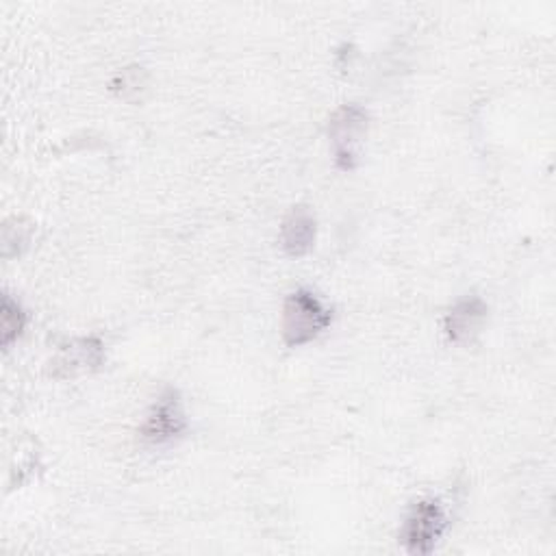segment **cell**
<instances>
[{
	"label": "cell",
	"mask_w": 556,
	"mask_h": 556,
	"mask_svg": "<svg viewBox=\"0 0 556 556\" xmlns=\"http://www.w3.org/2000/svg\"><path fill=\"white\" fill-rule=\"evenodd\" d=\"M332 321L330 308L308 289H295L282 304V341L289 348H300L317 339Z\"/></svg>",
	"instance_id": "1"
},
{
	"label": "cell",
	"mask_w": 556,
	"mask_h": 556,
	"mask_svg": "<svg viewBox=\"0 0 556 556\" xmlns=\"http://www.w3.org/2000/svg\"><path fill=\"white\" fill-rule=\"evenodd\" d=\"M367 132V113L358 104L339 106L328 122V139L337 167L354 169Z\"/></svg>",
	"instance_id": "2"
},
{
	"label": "cell",
	"mask_w": 556,
	"mask_h": 556,
	"mask_svg": "<svg viewBox=\"0 0 556 556\" xmlns=\"http://www.w3.org/2000/svg\"><path fill=\"white\" fill-rule=\"evenodd\" d=\"M447 517L437 500H419L410 506L400 528V541L410 554H430L443 536Z\"/></svg>",
	"instance_id": "3"
},
{
	"label": "cell",
	"mask_w": 556,
	"mask_h": 556,
	"mask_svg": "<svg viewBox=\"0 0 556 556\" xmlns=\"http://www.w3.org/2000/svg\"><path fill=\"white\" fill-rule=\"evenodd\" d=\"M187 430V415L182 402L174 389H167L146 415L141 426V439L152 445H165L178 439Z\"/></svg>",
	"instance_id": "4"
},
{
	"label": "cell",
	"mask_w": 556,
	"mask_h": 556,
	"mask_svg": "<svg viewBox=\"0 0 556 556\" xmlns=\"http://www.w3.org/2000/svg\"><path fill=\"white\" fill-rule=\"evenodd\" d=\"M486 319V302L478 295L460 298L445 315L443 330L452 343H469Z\"/></svg>",
	"instance_id": "5"
},
{
	"label": "cell",
	"mask_w": 556,
	"mask_h": 556,
	"mask_svg": "<svg viewBox=\"0 0 556 556\" xmlns=\"http://www.w3.org/2000/svg\"><path fill=\"white\" fill-rule=\"evenodd\" d=\"M315 217L306 206H293L280 226V245L289 256H304L315 243Z\"/></svg>",
	"instance_id": "6"
},
{
	"label": "cell",
	"mask_w": 556,
	"mask_h": 556,
	"mask_svg": "<svg viewBox=\"0 0 556 556\" xmlns=\"http://www.w3.org/2000/svg\"><path fill=\"white\" fill-rule=\"evenodd\" d=\"M100 361H102V345H100V341H96V339H80L78 343H72V345H67L61 352L56 365L67 367V371L74 374L78 369L96 367V365H100Z\"/></svg>",
	"instance_id": "7"
},
{
	"label": "cell",
	"mask_w": 556,
	"mask_h": 556,
	"mask_svg": "<svg viewBox=\"0 0 556 556\" xmlns=\"http://www.w3.org/2000/svg\"><path fill=\"white\" fill-rule=\"evenodd\" d=\"M0 328H2V348L7 350L26 328V313L17 300H13L9 293L2 295L0 306Z\"/></svg>",
	"instance_id": "8"
},
{
	"label": "cell",
	"mask_w": 556,
	"mask_h": 556,
	"mask_svg": "<svg viewBox=\"0 0 556 556\" xmlns=\"http://www.w3.org/2000/svg\"><path fill=\"white\" fill-rule=\"evenodd\" d=\"M30 239V226H24L22 219H11L4 224L2 228V254L7 256L11 252V245L20 248V245H26Z\"/></svg>",
	"instance_id": "9"
}]
</instances>
